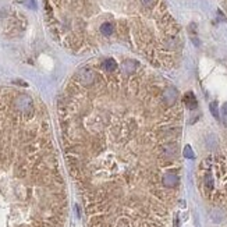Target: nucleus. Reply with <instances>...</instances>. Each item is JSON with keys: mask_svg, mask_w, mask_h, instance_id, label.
<instances>
[{"mask_svg": "<svg viewBox=\"0 0 227 227\" xmlns=\"http://www.w3.org/2000/svg\"><path fill=\"white\" fill-rule=\"evenodd\" d=\"M54 38L67 49L95 50L121 42L156 66H173L180 30L162 0H43Z\"/></svg>", "mask_w": 227, "mask_h": 227, "instance_id": "1", "label": "nucleus"}, {"mask_svg": "<svg viewBox=\"0 0 227 227\" xmlns=\"http://www.w3.org/2000/svg\"><path fill=\"white\" fill-rule=\"evenodd\" d=\"M0 141V219L6 227H66L67 198L56 159L38 141Z\"/></svg>", "mask_w": 227, "mask_h": 227, "instance_id": "2", "label": "nucleus"}, {"mask_svg": "<svg viewBox=\"0 0 227 227\" xmlns=\"http://www.w3.org/2000/svg\"><path fill=\"white\" fill-rule=\"evenodd\" d=\"M184 103H185V106L188 109H195L198 106V102L195 99V96H194L192 92H188L185 96H184Z\"/></svg>", "mask_w": 227, "mask_h": 227, "instance_id": "3", "label": "nucleus"}, {"mask_svg": "<svg viewBox=\"0 0 227 227\" xmlns=\"http://www.w3.org/2000/svg\"><path fill=\"white\" fill-rule=\"evenodd\" d=\"M184 156L187 159H194L195 158V155H194L192 152V148L190 147V145H185V148H184Z\"/></svg>", "mask_w": 227, "mask_h": 227, "instance_id": "4", "label": "nucleus"}, {"mask_svg": "<svg viewBox=\"0 0 227 227\" xmlns=\"http://www.w3.org/2000/svg\"><path fill=\"white\" fill-rule=\"evenodd\" d=\"M210 112H212L213 117H215V119H219V112H217V103H216V102H212V103H210Z\"/></svg>", "mask_w": 227, "mask_h": 227, "instance_id": "5", "label": "nucleus"}, {"mask_svg": "<svg viewBox=\"0 0 227 227\" xmlns=\"http://www.w3.org/2000/svg\"><path fill=\"white\" fill-rule=\"evenodd\" d=\"M222 119H223L224 125H227V103H224L222 108Z\"/></svg>", "mask_w": 227, "mask_h": 227, "instance_id": "6", "label": "nucleus"}]
</instances>
